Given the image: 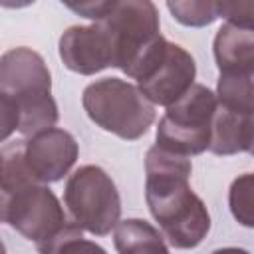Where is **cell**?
<instances>
[{
    "mask_svg": "<svg viewBox=\"0 0 254 254\" xmlns=\"http://www.w3.org/2000/svg\"><path fill=\"white\" fill-rule=\"evenodd\" d=\"M189 157L153 145L145 155V200L167 242L179 250L196 248L210 230V214L190 189Z\"/></svg>",
    "mask_w": 254,
    "mask_h": 254,
    "instance_id": "1",
    "label": "cell"
},
{
    "mask_svg": "<svg viewBox=\"0 0 254 254\" xmlns=\"http://www.w3.org/2000/svg\"><path fill=\"white\" fill-rule=\"evenodd\" d=\"M58 121V105L52 97V75L44 58L32 48L20 46L0 58V125L2 141L18 131L34 137Z\"/></svg>",
    "mask_w": 254,
    "mask_h": 254,
    "instance_id": "2",
    "label": "cell"
},
{
    "mask_svg": "<svg viewBox=\"0 0 254 254\" xmlns=\"http://www.w3.org/2000/svg\"><path fill=\"white\" fill-rule=\"evenodd\" d=\"M2 220L36 244L38 254H58L60 248L81 238V228L67 220L64 206L48 185L30 183L2 192Z\"/></svg>",
    "mask_w": 254,
    "mask_h": 254,
    "instance_id": "3",
    "label": "cell"
},
{
    "mask_svg": "<svg viewBox=\"0 0 254 254\" xmlns=\"http://www.w3.org/2000/svg\"><path fill=\"white\" fill-rule=\"evenodd\" d=\"M99 24L113 50V67L137 79L147 60L165 40L159 32V10L149 0H109Z\"/></svg>",
    "mask_w": 254,
    "mask_h": 254,
    "instance_id": "4",
    "label": "cell"
},
{
    "mask_svg": "<svg viewBox=\"0 0 254 254\" xmlns=\"http://www.w3.org/2000/svg\"><path fill=\"white\" fill-rule=\"evenodd\" d=\"M87 117L103 131L125 141L143 137L155 121V105L143 91L119 77H103L81 93Z\"/></svg>",
    "mask_w": 254,
    "mask_h": 254,
    "instance_id": "5",
    "label": "cell"
},
{
    "mask_svg": "<svg viewBox=\"0 0 254 254\" xmlns=\"http://www.w3.org/2000/svg\"><path fill=\"white\" fill-rule=\"evenodd\" d=\"M216 111V93L202 83H194L177 103L167 107L165 115L159 119L155 145L181 157L208 151Z\"/></svg>",
    "mask_w": 254,
    "mask_h": 254,
    "instance_id": "6",
    "label": "cell"
},
{
    "mask_svg": "<svg viewBox=\"0 0 254 254\" xmlns=\"http://www.w3.org/2000/svg\"><path fill=\"white\" fill-rule=\"evenodd\" d=\"M71 220L95 236L109 234L121 220V196L113 179L97 165L75 169L64 189Z\"/></svg>",
    "mask_w": 254,
    "mask_h": 254,
    "instance_id": "7",
    "label": "cell"
},
{
    "mask_svg": "<svg viewBox=\"0 0 254 254\" xmlns=\"http://www.w3.org/2000/svg\"><path fill=\"white\" fill-rule=\"evenodd\" d=\"M194 58L183 46L165 40L139 75L137 87L153 105L171 107L194 85Z\"/></svg>",
    "mask_w": 254,
    "mask_h": 254,
    "instance_id": "8",
    "label": "cell"
},
{
    "mask_svg": "<svg viewBox=\"0 0 254 254\" xmlns=\"http://www.w3.org/2000/svg\"><path fill=\"white\" fill-rule=\"evenodd\" d=\"M79 155L75 137L60 127H52L24 139V163L32 179L40 185L62 181Z\"/></svg>",
    "mask_w": 254,
    "mask_h": 254,
    "instance_id": "9",
    "label": "cell"
},
{
    "mask_svg": "<svg viewBox=\"0 0 254 254\" xmlns=\"http://www.w3.org/2000/svg\"><path fill=\"white\" fill-rule=\"evenodd\" d=\"M64 65L81 75H93L113 67V50L105 30L99 24L69 26L58 42Z\"/></svg>",
    "mask_w": 254,
    "mask_h": 254,
    "instance_id": "10",
    "label": "cell"
},
{
    "mask_svg": "<svg viewBox=\"0 0 254 254\" xmlns=\"http://www.w3.org/2000/svg\"><path fill=\"white\" fill-rule=\"evenodd\" d=\"M214 62L220 73H240L254 69V32L232 24H222L212 42Z\"/></svg>",
    "mask_w": 254,
    "mask_h": 254,
    "instance_id": "11",
    "label": "cell"
},
{
    "mask_svg": "<svg viewBox=\"0 0 254 254\" xmlns=\"http://www.w3.org/2000/svg\"><path fill=\"white\" fill-rule=\"evenodd\" d=\"M113 244L117 254H171L163 232L143 218H125L115 226Z\"/></svg>",
    "mask_w": 254,
    "mask_h": 254,
    "instance_id": "12",
    "label": "cell"
},
{
    "mask_svg": "<svg viewBox=\"0 0 254 254\" xmlns=\"http://www.w3.org/2000/svg\"><path fill=\"white\" fill-rule=\"evenodd\" d=\"M218 103L238 115H254V69L240 73H218Z\"/></svg>",
    "mask_w": 254,
    "mask_h": 254,
    "instance_id": "13",
    "label": "cell"
},
{
    "mask_svg": "<svg viewBox=\"0 0 254 254\" xmlns=\"http://www.w3.org/2000/svg\"><path fill=\"white\" fill-rule=\"evenodd\" d=\"M208 151L222 157L242 153V115L232 113L218 103V111L212 121V139Z\"/></svg>",
    "mask_w": 254,
    "mask_h": 254,
    "instance_id": "14",
    "label": "cell"
},
{
    "mask_svg": "<svg viewBox=\"0 0 254 254\" xmlns=\"http://www.w3.org/2000/svg\"><path fill=\"white\" fill-rule=\"evenodd\" d=\"M228 206L240 226L254 228V173L238 175L230 183Z\"/></svg>",
    "mask_w": 254,
    "mask_h": 254,
    "instance_id": "15",
    "label": "cell"
},
{
    "mask_svg": "<svg viewBox=\"0 0 254 254\" xmlns=\"http://www.w3.org/2000/svg\"><path fill=\"white\" fill-rule=\"evenodd\" d=\"M167 10L179 24L190 28L210 26L214 20L220 18L218 2H210V0H175V2L169 0Z\"/></svg>",
    "mask_w": 254,
    "mask_h": 254,
    "instance_id": "16",
    "label": "cell"
},
{
    "mask_svg": "<svg viewBox=\"0 0 254 254\" xmlns=\"http://www.w3.org/2000/svg\"><path fill=\"white\" fill-rule=\"evenodd\" d=\"M218 14L228 24L254 32V0H222Z\"/></svg>",
    "mask_w": 254,
    "mask_h": 254,
    "instance_id": "17",
    "label": "cell"
},
{
    "mask_svg": "<svg viewBox=\"0 0 254 254\" xmlns=\"http://www.w3.org/2000/svg\"><path fill=\"white\" fill-rule=\"evenodd\" d=\"M65 6L69 10H73L75 14L87 18V20H93V22H99L101 16L105 14L107 6H109V0H87V2H65Z\"/></svg>",
    "mask_w": 254,
    "mask_h": 254,
    "instance_id": "18",
    "label": "cell"
},
{
    "mask_svg": "<svg viewBox=\"0 0 254 254\" xmlns=\"http://www.w3.org/2000/svg\"><path fill=\"white\" fill-rule=\"evenodd\" d=\"M58 254H107V252H105V248H101L97 242L85 240V238L81 236V238H75V240L64 244Z\"/></svg>",
    "mask_w": 254,
    "mask_h": 254,
    "instance_id": "19",
    "label": "cell"
},
{
    "mask_svg": "<svg viewBox=\"0 0 254 254\" xmlns=\"http://www.w3.org/2000/svg\"><path fill=\"white\" fill-rule=\"evenodd\" d=\"M242 153L254 157V115H242Z\"/></svg>",
    "mask_w": 254,
    "mask_h": 254,
    "instance_id": "20",
    "label": "cell"
},
{
    "mask_svg": "<svg viewBox=\"0 0 254 254\" xmlns=\"http://www.w3.org/2000/svg\"><path fill=\"white\" fill-rule=\"evenodd\" d=\"M210 254H250V252H248V250H244V248L226 246V248H218V250H214V252H210Z\"/></svg>",
    "mask_w": 254,
    "mask_h": 254,
    "instance_id": "21",
    "label": "cell"
}]
</instances>
